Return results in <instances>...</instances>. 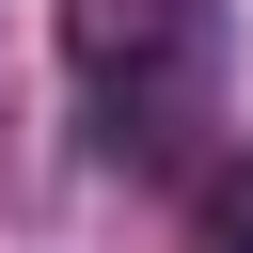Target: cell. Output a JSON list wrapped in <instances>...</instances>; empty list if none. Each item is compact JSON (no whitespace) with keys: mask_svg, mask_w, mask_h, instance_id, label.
<instances>
[{"mask_svg":"<svg viewBox=\"0 0 253 253\" xmlns=\"http://www.w3.org/2000/svg\"><path fill=\"white\" fill-rule=\"evenodd\" d=\"M190 221H206V253H253V158H206L190 174Z\"/></svg>","mask_w":253,"mask_h":253,"instance_id":"obj_2","label":"cell"},{"mask_svg":"<svg viewBox=\"0 0 253 253\" xmlns=\"http://www.w3.org/2000/svg\"><path fill=\"white\" fill-rule=\"evenodd\" d=\"M63 63L95 111V158L174 174L206 95H221V0H63Z\"/></svg>","mask_w":253,"mask_h":253,"instance_id":"obj_1","label":"cell"}]
</instances>
